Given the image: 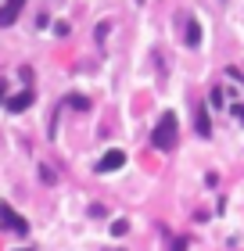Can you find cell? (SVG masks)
<instances>
[{"instance_id":"30bf717a","label":"cell","mask_w":244,"mask_h":251,"mask_svg":"<svg viewBox=\"0 0 244 251\" xmlns=\"http://www.w3.org/2000/svg\"><path fill=\"white\" fill-rule=\"evenodd\" d=\"M234 111H237V115H241V122H244V104H237V108H234Z\"/></svg>"},{"instance_id":"52a82bcc","label":"cell","mask_w":244,"mask_h":251,"mask_svg":"<svg viewBox=\"0 0 244 251\" xmlns=\"http://www.w3.org/2000/svg\"><path fill=\"white\" fill-rule=\"evenodd\" d=\"M197 133H201V136H208V133H212V126H208V115H205V111L197 115Z\"/></svg>"},{"instance_id":"277c9868","label":"cell","mask_w":244,"mask_h":251,"mask_svg":"<svg viewBox=\"0 0 244 251\" xmlns=\"http://www.w3.org/2000/svg\"><path fill=\"white\" fill-rule=\"evenodd\" d=\"M29 104H32V90H22V94L7 97V108H11V111H26Z\"/></svg>"},{"instance_id":"5b68a950","label":"cell","mask_w":244,"mask_h":251,"mask_svg":"<svg viewBox=\"0 0 244 251\" xmlns=\"http://www.w3.org/2000/svg\"><path fill=\"white\" fill-rule=\"evenodd\" d=\"M15 18H18V7H11V4H4V7H0V29H7Z\"/></svg>"},{"instance_id":"4fadbf2b","label":"cell","mask_w":244,"mask_h":251,"mask_svg":"<svg viewBox=\"0 0 244 251\" xmlns=\"http://www.w3.org/2000/svg\"><path fill=\"white\" fill-rule=\"evenodd\" d=\"M22 251H32V248H22Z\"/></svg>"},{"instance_id":"8992f818","label":"cell","mask_w":244,"mask_h":251,"mask_svg":"<svg viewBox=\"0 0 244 251\" xmlns=\"http://www.w3.org/2000/svg\"><path fill=\"white\" fill-rule=\"evenodd\" d=\"M187 43H190V47L201 43V25H197V22H187Z\"/></svg>"},{"instance_id":"7c38bea8","label":"cell","mask_w":244,"mask_h":251,"mask_svg":"<svg viewBox=\"0 0 244 251\" xmlns=\"http://www.w3.org/2000/svg\"><path fill=\"white\" fill-rule=\"evenodd\" d=\"M0 104H4V83H0Z\"/></svg>"},{"instance_id":"ba28073f","label":"cell","mask_w":244,"mask_h":251,"mask_svg":"<svg viewBox=\"0 0 244 251\" xmlns=\"http://www.w3.org/2000/svg\"><path fill=\"white\" fill-rule=\"evenodd\" d=\"M126 230H130V226H126V219H115V223H111V233H115V237H122Z\"/></svg>"},{"instance_id":"8fae6325","label":"cell","mask_w":244,"mask_h":251,"mask_svg":"<svg viewBox=\"0 0 244 251\" xmlns=\"http://www.w3.org/2000/svg\"><path fill=\"white\" fill-rule=\"evenodd\" d=\"M172 251H183V241H176V244H172Z\"/></svg>"},{"instance_id":"6da1fadb","label":"cell","mask_w":244,"mask_h":251,"mask_svg":"<svg viewBox=\"0 0 244 251\" xmlns=\"http://www.w3.org/2000/svg\"><path fill=\"white\" fill-rule=\"evenodd\" d=\"M151 147H155V151H172V147H176V115H172V111H165V115L158 119L155 133H151Z\"/></svg>"},{"instance_id":"3957f363","label":"cell","mask_w":244,"mask_h":251,"mask_svg":"<svg viewBox=\"0 0 244 251\" xmlns=\"http://www.w3.org/2000/svg\"><path fill=\"white\" fill-rule=\"evenodd\" d=\"M126 165V151H108L97 162V173H115V169H122Z\"/></svg>"},{"instance_id":"7a4b0ae2","label":"cell","mask_w":244,"mask_h":251,"mask_svg":"<svg viewBox=\"0 0 244 251\" xmlns=\"http://www.w3.org/2000/svg\"><path fill=\"white\" fill-rule=\"evenodd\" d=\"M0 226H4V230H15V233H22V237L29 233V223L22 219L11 204H0Z\"/></svg>"},{"instance_id":"9c48e42d","label":"cell","mask_w":244,"mask_h":251,"mask_svg":"<svg viewBox=\"0 0 244 251\" xmlns=\"http://www.w3.org/2000/svg\"><path fill=\"white\" fill-rule=\"evenodd\" d=\"M7 4H11V7H18V11H22V4H26V0H7Z\"/></svg>"}]
</instances>
